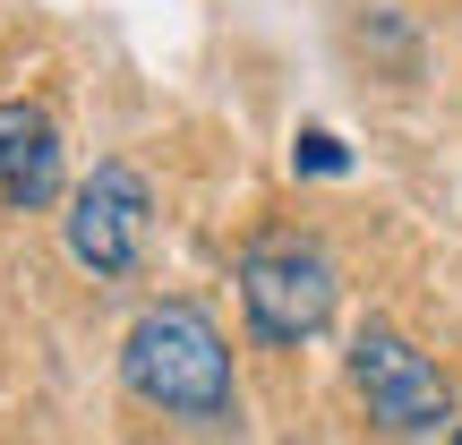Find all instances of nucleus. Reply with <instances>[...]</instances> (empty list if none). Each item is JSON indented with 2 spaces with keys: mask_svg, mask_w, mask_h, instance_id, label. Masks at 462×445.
<instances>
[{
  "mask_svg": "<svg viewBox=\"0 0 462 445\" xmlns=\"http://www.w3.org/2000/svg\"><path fill=\"white\" fill-rule=\"evenodd\" d=\"M120 377H129L137 403H154V412H171V420H231V403H240L223 326L206 309H189V300H163V309H146L129 326Z\"/></svg>",
  "mask_w": 462,
  "mask_h": 445,
  "instance_id": "obj_1",
  "label": "nucleus"
},
{
  "mask_svg": "<svg viewBox=\"0 0 462 445\" xmlns=\"http://www.w3.org/2000/svg\"><path fill=\"white\" fill-rule=\"evenodd\" d=\"M454 445H462V437H454Z\"/></svg>",
  "mask_w": 462,
  "mask_h": 445,
  "instance_id": "obj_7",
  "label": "nucleus"
},
{
  "mask_svg": "<svg viewBox=\"0 0 462 445\" xmlns=\"http://www.w3.org/2000/svg\"><path fill=\"white\" fill-rule=\"evenodd\" d=\"M334 292H343V274H334V257L309 231H265V240L240 248V309L257 326V343H309V334H326Z\"/></svg>",
  "mask_w": 462,
  "mask_h": 445,
  "instance_id": "obj_2",
  "label": "nucleus"
},
{
  "mask_svg": "<svg viewBox=\"0 0 462 445\" xmlns=\"http://www.w3.org/2000/svg\"><path fill=\"white\" fill-rule=\"evenodd\" d=\"M300 163H309V172H343V146H334L326 129H309V137H300Z\"/></svg>",
  "mask_w": 462,
  "mask_h": 445,
  "instance_id": "obj_6",
  "label": "nucleus"
},
{
  "mask_svg": "<svg viewBox=\"0 0 462 445\" xmlns=\"http://www.w3.org/2000/svg\"><path fill=\"white\" fill-rule=\"evenodd\" d=\"M154 231V189L137 163H95L69 198V257L86 274H129Z\"/></svg>",
  "mask_w": 462,
  "mask_h": 445,
  "instance_id": "obj_4",
  "label": "nucleus"
},
{
  "mask_svg": "<svg viewBox=\"0 0 462 445\" xmlns=\"http://www.w3.org/2000/svg\"><path fill=\"white\" fill-rule=\"evenodd\" d=\"M60 198V129L43 103H0V206Z\"/></svg>",
  "mask_w": 462,
  "mask_h": 445,
  "instance_id": "obj_5",
  "label": "nucleus"
},
{
  "mask_svg": "<svg viewBox=\"0 0 462 445\" xmlns=\"http://www.w3.org/2000/svg\"><path fill=\"white\" fill-rule=\"evenodd\" d=\"M351 377H360V394H368V420H385L394 437H429V429H446V412H454L446 368L394 326H360Z\"/></svg>",
  "mask_w": 462,
  "mask_h": 445,
  "instance_id": "obj_3",
  "label": "nucleus"
}]
</instances>
